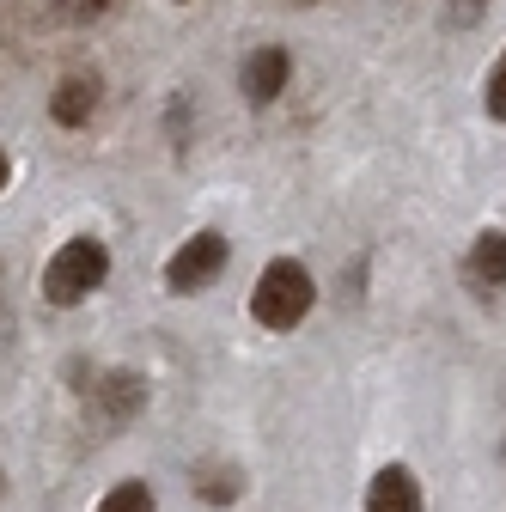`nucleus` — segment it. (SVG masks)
<instances>
[{
  "label": "nucleus",
  "instance_id": "f257e3e1",
  "mask_svg": "<svg viewBox=\"0 0 506 512\" xmlns=\"http://www.w3.org/2000/svg\"><path fill=\"white\" fill-rule=\"evenodd\" d=\"M311 305H318V275H311L299 256H269L257 287H250V317H257L263 330L287 336L311 317Z\"/></svg>",
  "mask_w": 506,
  "mask_h": 512
},
{
  "label": "nucleus",
  "instance_id": "f03ea898",
  "mask_svg": "<svg viewBox=\"0 0 506 512\" xmlns=\"http://www.w3.org/2000/svg\"><path fill=\"white\" fill-rule=\"evenodd\" d=\"M104 281H110V244L92 238V232L68 238V244H61L49 263H43V299L61 305V311H74V305H86L92 293H104Z\"/></svg>",
  "mask_w": 506,
  "mask_h": 512
},
{
  "label": "nucleus",
  "instance_id": "7ed1b4c3",
  "mask_svg": "<svg viewBox=\"0 0 506 512\" xmlns=\"http://www.w3.org/2000/svg\"><path fill=\"white\" fill-rule=\"evenodd\" d=\"M226 263H232V244H226V232L202 226L196 238H183V244L171 250V263H165V287H171L177 299H189V293H208V287L226 275Z\"/></svg>",
  "mask_w": 506,
  "mask_h": 512
},
{
  "label": "nucleus",
  "instance_id": "20e7f679",
  "mask_svg": "<svg viewBox=\"0 0 506 512\" xmlns=\"http://www.w3.org/2000/svg\"><path fill=\"white\" fill-rule=\"evenodd\" d=\"M141 409H147V378H141V372L110 366V372H98V378H92V391H86V415H92V427H98V433H122Z\"/></svg>",
  "mask_w": 506,
  "mask_h": 512
},
{
  "label": "nucleus",
  "instance_id": "39448f33",
  "mask_svg": "<svg viewBox=\"0 0 506 512\" xmlns=\"http://www.w3.org/2000/svg\"><path fill=\"white\" fill-rule=\"evenodd\" d=\"M287 80H293V49L287 43H257V49L244 55V68H238V92L257 110H269L287 92Z\"/></svg>",
  "mask_w": 506,
  "mask_h": 512
},
{
  "label": "nucleus",
  "instance_id": "423d86ee",
  "mask_svg": "<svg viewBox=\"0 0 506 512\" xmlns=\"http://www.w3.org/2000/svg\"><path fill=\"white\" fill-rule=\"evenodd\" d=\"M360 512H427L421 476H415L409 464H378V470H372V482H366Z\"/></svg>",
  "mask_w": 506,
  "mask_h": 512
},
{
  "label": "nucleus",
  "instance_id": "0eeeda50",
  "mask_svg": "<svg viewBox=\"0 0 506 512\" xmlns=\"http://www.w3.org/2000/svg\"><path fill=\"white\" fill-rule=\"evenodd\" d=\"M98 98H104V80H98V74H86V68L61 74L55 92H49V122H55V128H86V122L98 116Z\"/></svg>",
  "mask_w": 506,
  "mask_h": 512
},
{
  "label": "nucleus",
  "instance_id": "6e6552de",
  "mask_svg": "<svg viewBox=\"0 0 506 512\" xmlns=\"http://www.w3.org/2000/svg\"><path fill=\"white\" fill-rule=\"evenodd\" d=\"M464 269H470V281L488 287V293L506 287V232H500V226H482V232H476V244H470V256H464Z\"/></svg>",
  "mask_w": 506,
  "mask_h": 512
},
{
  "label": "nucleus",
  "instance_id": "1a4fd4ad",
  "mask_svg": "<svg viewBox=\"0 0 506 512\" xmlns=\"http://www.w3.org/2000/svg\"><path fill=\"white\" fill-rule=\"evenodd\" d=\"M189 482H196V494H202V500H214V506L244 500V470H238V464H226V458H202L196 470H189Z\"/></svg>",
  "mask_w": 506,
  "mask_h": 512
},
{
  "label": "nucleus",
  "instance_id": "9d476101",
  "mask_svg": "<svg viewBox=\"0 0 506 512\" xmlns=\"http://www.w3.org/2000/svg\"><path fill=\"white\" fill-rule=\"evenodd\" d=\"M92 512H159V494L141 482V476H122L110 494H98V506Z\"/></svg>",
  "mask_w": 506,
  "mask_h": 512
},
{
  "label": "nucleus",
  "instance_id": "9b49d317",
  "mask_svg": "<svg viewBox=\"0 0 506 512\" xmlns=\"http://www.w3.org/2000/svg\"><path fill=\"white\" fill-rule=\"evenodd\" d=\"M482 116L488 122H506V49L494 55V68L482 74Z\"/></svg>",
  "mask_w": 506,
  "mask_h": 512
},
{
  "label": "nucleus",
  "instance_id": "f8f14e48",
  "mask_svg": "<svg viewBox=\"0 0 506 512\" xmlns=\"http://www.w3.org/2000/svg\"><path fill=\"white\" fill-rule=\"evenodd\" d=\"M482 13H488V0H452V7H446V25H452V31H470Z\"/></svg>",
  "mask_w": 506,
  "mask_h": 512
},
{
  "label": "nucleus",
  "instance_id": "ddd939ff",
  "mask_svg": "<svg viewBox=\"0 0 506 512\" xmlns=\"http://www.w3.org/2000/svg\"><path fill=\"white\" fill-rule=\"evenodd\" d=\"M110 7H116V0H61V13L80 19V25H86V19H104Z\"/></svg>",
  "mask_w": 506,
  "mask_h": 512
},
{
  "label": "nucleus",
  "instance_id": "4468645a",
  "mask_svg": "<svg viewBox=\"0 0 506 512\" xmlns=\"http://www.w3.org/2000/svg\"><path fill=\"white\" fill-rule=\"evenodd\" d=\"M7 183H13V159H7V147H0V196H7Z\"/></svg>",
  "mask_w": 506,
  "mask_h": 512
},
{
  "label": "nucleus",
  "instance_id": "2eb2a0df",
  "mask_svg": "<svg viewBox=\"0 0 506 512\" xmlns=\"http://www.w3.org/2000/svg\"><path fill=\"white\" fill-rule=\"evenodd\" d=\"M299 7H318V0H299Z\"/></svg>",
  "mask_w": 506,
  "mask_h": 512
},
{
  "label": "nucleus",
  "instance_id": "dca6fc26",
  "mask_svg": "<svg viewBox=\"0 0 506 512\" xmlns=\"http://www.w3.org/2000/svg\"><path fill=\"white\" fill-rule=\"evenodd\" d=\"M177 7H189V0H177Z\"/></svg>",
  "mask_w": 506,
  "mask_h": 512
}]
</instances>
